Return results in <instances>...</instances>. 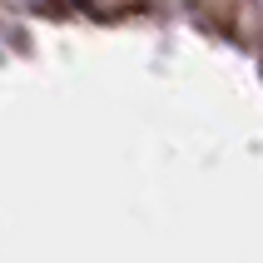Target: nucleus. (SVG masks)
Returning a JSON list of instances; mask_svg holds the SVG:
<instances>
[{
    "mask_svg": "<svg viewBox=\"0 0 263 263\" xmlns=\"http://www.w3.org/2000/svg\"><path fill=\"white\" fill-rule=\"evenodd\" d=\"M85 5H89L95 15H129L139 0H85Z\"/></svg>",
    "mask_w": 263,
    "mask_h": 263,
    "instance_id": "nucleus-1",
    "label": "nucleus"
},
{
    "mask_svg": "<svg viewBox=\"0 0 263 263\" xmlns=\"http://www.w3.org/2000/svg\"><path fill=\"white\" fill-rule=\"evenodd\" d=\"M45 10H60V5H70V0H40Z\"/></svg>",
    "mask_w": 263,
    "mask_h": 263,
    "instance_id": "nucleus-2",
    "label": "nucleus"
}]
</instances>
